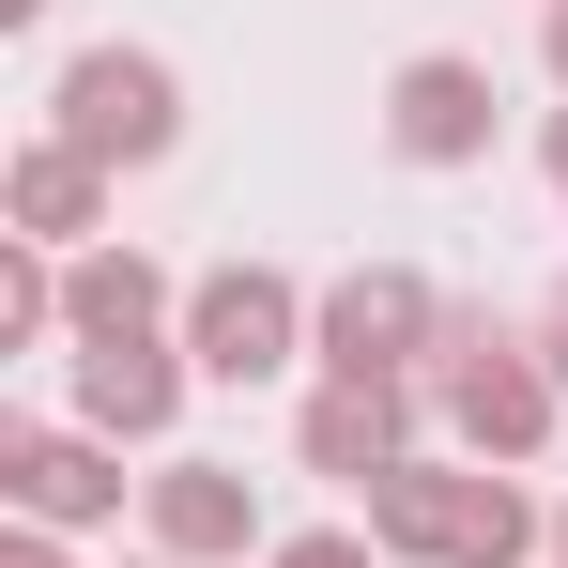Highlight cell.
<instances>
[{
    "label": "cell",
    "instance_id": "3957f363",
    "mask_svg": "<svg viewBox=\"0 0 568 568\" xmlns=\"http://www.w3.org/2000/svg\"><path fill=\"white\" fill-rule=\"evenodd\" d=\"M200 338H215V369H262V354H277V292H262V277H231L215 307H200Z\"/></svg>",
    "mask_w": 568,
    "mask_h": 568
},
{
    "label": "cell",
    "instance_id": "5b68a950",
    "mask_svg": "<svg viewBox=\"0 0 568 568\" xmlns=\"http://www.w3.org/2000/svg\"><path fill=\"white\" fill-rule=\"evenodd\" d=\"M462 399H476V430H538V384L523 369H462Z\"/></svg>",
    "mask_w": 568,
    "mask_h": 568
},
{
    "label": "cell",
    "instance_id": "277c9868",
    "mask_svg": "<svg viewBox=\"0 0 568 568\" xmlns=\"http://www.w3.org/2000/svg\"><path fill=\"white\" fill-rule=\"evenodd\" d=\"M399 323H415V292H354V307H338V354L369 369V354H384V338H399Z\"/></svg>",
    "mask_w": 568,
    "mask_h": 568
},
{
    "label": "cell",
    "instance_id": "52a82bcc",
    "mask_svg": "<svg viewBox=\"0 0 568 568\" xmlns=\"http://www.w3.org/2000/svg\"><path fill=\"white\" fill-rule=\"evenodd\" d=\"M554 47H568V31H554Z\"/></svg>",
    "mask_w": 568,
    "mask_h": 568
},
{
    "label": "cell",
    "instance_id": "6da1fadb",
    "mask_svg": "<svg viewBox=\"0 0 568 568\" xmlns=\"http://www.w3.org/2000/svg\"><path fill=\"white\" fill-rule=\"evenodd\" d=\"M78 139L93 154H154L170 139V78L154 62H78Z\"/></svg>",
    "mask_w": 568,
    "mask_h": 568
},
{
    "label": "cell",
    "instance_id": "7a4b0ae2",
    "mask_svg": "<svg viewBox=\"0 0 568 568\" xmlns=\"http://www.w3.org/2000/svg\"><path fill=\"white\" fill-rule=\"evenodd\" d=\"M399 139H415V154H462L476 139V78L462 62H415V78H399Z\"/></svg>",
    "mask_w": 568,
    "mask_h": 568
},
{
    "label": "cell",
    "instance_id": "8992f818",
    "mask_svg": "<svg viewBox=\"0 0 568 568\" xmlns=\"http://www.w3.org/2000/svg\"><path fill=\"white\" fill-rule=\"evenodd\" d=\"M292 568H354V554H292Z\"/></svg>",
    "mask_w": 568,
    "mask_h": 568
}]
</instances>
